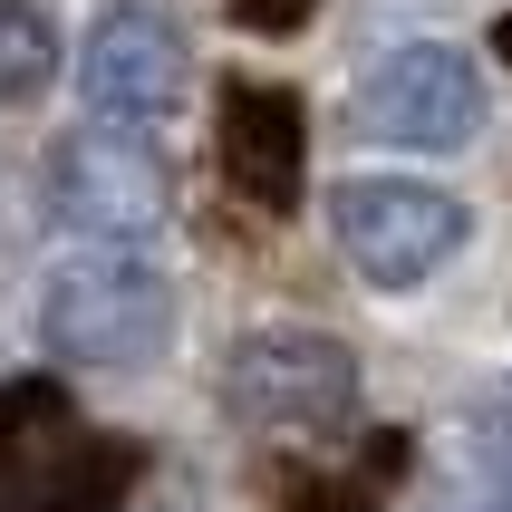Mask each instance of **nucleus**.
<instances>
[{
    "label": "nucleus",
    "instance_id": "nucleus-2",
    "mask_svg": "<svg viewBox=\"0 0 512 512\" xmlns=\"http://www.w3.org/2000/svg\"><path fill=\"white\" fill-rule=\"evenodd\" d=\"M39 339L68 368H155L174 348V290L136 252H68L39 290Z\"/></svg>",
    "mask_w": 512,
    "mask_h": 512
},
{
    "label": "nucleus",
    "instance_id": "nucleus-3",
    "mask_svg": "<svg viewBox=\"0 0 512 512\" xmlns=\"http://www.w3.org/2000/svg\"><path fill=\"white\" fill-rule=\"evenodd\" d=\"M358 348L329 339V329H252L223 368V406L252 435H281V445H319V435L358 426Z\"/></svg>",
    "mask_w": 512,
    "mask_h": 512
},
{
    "label": "nucleus",
    "instance_id": "nucleus-7",
    "mask_svg": "<svg viewBox=\"0 0 512 512\" xmlns=\"http://www.w3.org/2000/svg\"><path fill=\"white\" fill-rule=\"evenodd\" d=\"M78 87H87V107L116 116V126H155V116L194 87V39H184V20L155 10V0H116V10H97V29H87Z\"/></svg>",
    "mask_w": 512,
    "mask_h": 512
},
{
    "label": "nucleus",
    "instance_id": "nucleus-4",
    "mask_svg": "<svg viewBox=\"0 0 512 512\" xmlns=\"http://www.w3.org/2000/svg\"><path fill=\"white\" fill-rule=\"evenodd\" d=\"M39 194H49V213H58L68 232H87V242H136V232L165 213L174 174H165V155H155L145 126L97 116V126H78V136L49 145Z\"/></svg>",
    "mask_w": 512,
    "mask_h": 512
},
{
    "label": "nucleus",
    "instance_id": "nucleus-5",
    "mask_svg": "<svg viewBox=\"0 0 512 512\" xmlns=\"http://www.w3.org/2000/svg\"><path fill=\"white\" fill-rule=\"evenodd\" d=\"M329 232H339V252L358 281L377 290H416L435 281L445 261L464 252V203L435 194V184H406V174H368V184H339L329 194Z\"/></svg>",
    "mask_w": 512,
    "mask_h": 512
},
{
    "label": "nucleus",
    "instance_id": "nucleus-11",
    "mask_svg": "<svg viewBox=\"0 0 512 512\" xmlns=\"http://www.w3.org/2000/svg\"><path fill=\"white\" fill-rule=\"evenodd\" d=\"M310 10H319V0H232V20L261 29V39H290V29H310Z\"/></svg>",
    "mask_w": 512,
    "mask_h": 512
},
{
    "label": "nucleus",
    "instance_id": "nucleus-8",
    "mask_svg": "<svg viewBox=\"0 0 512 512\" xmlns=\"http://www.w3.org/2000/svg\"><path fill=\"white\" fill-rule=\"evenodd\" d=\"M213 165L252 213H290L300 203V174H310V107L271 78H223V107H213Z\"/></svg>",
    "mask_w": 512,
    "mask_h": 512
},
{
    "label": "nucleus",
    "instance_id": "nucleus-10",
    "mask_svg": "<svg viewBox=\"0 0 512 512\" xmlns=\"http://www.w3.org/2000/svg\"><path fill=\"white\" fill-rule=\"evenodd\" d=\"M58 78V29L39 0H0V107H29Z\"/></svg>",
    "mask_w": 512,
    "mask_h": 512
},
{
    "label": "nucleus",
    "instance_id": "nucleus-9",
    "mask_svg": "<svg viewBox=\"0 0 512 512\" xmlns=\"http://www.w3.org/2000/svg\"><path fill=\"white\" fill-rule=\"evenodd\" d=\"M397 464H406V435H377L368 474H281L271 484V512H377L387 484H397Z\"/></svg>",
    "mask_w": 512,
    "mask_h": 512
},
{
    "label": "nucleus",
    "instance_id": "nucleus-1",
    "mask_svg": "<svg viewBox=\"0 0 512 512\" xmlns=\"http://www.w3.org/2000/svg\"><path fill=\"white\" fill-rule=\"evenodd\" d=\"M136 445L87 426L58 387H0V512H126Z\"/></svg>",
    "mask_w": 512,
    "mask_h": 512
},
{
    "label": "nucleus",
    "instance_id": "nucleus-6",
    "mask_svg": "<svg viewBox=\"0 0 512 512\" xmlns=\"http://www.w3.org/2000/svg\"><path fill=\"white\" fill-rule=\"evenodd\" d=\"M348 126L368 145H406V155H455L474 126H484V78L474 58L445 49V39H416V49L377 58L358 97H348Z\"/></svg>",
    "mask_w": 512,
    "mask_h": 512
}]
</instances>
